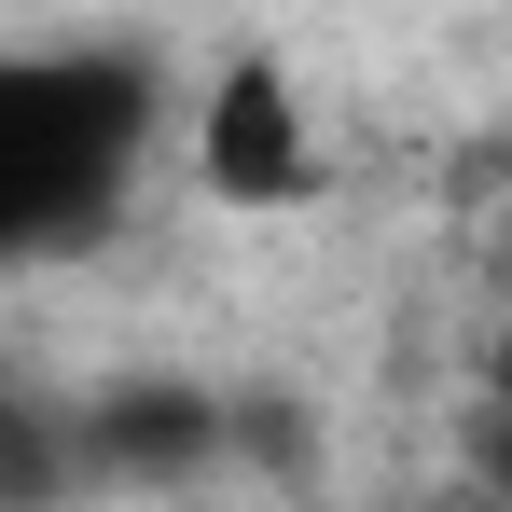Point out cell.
I'll list each match as a JSON object with an SVG mask.
<instances>
[{"label":"cell","instance_id":"6da1fadb","mask_svg":"<svg viewBox=\"0 0 512 512\" xmlns=\"http://www.w3.org/2000/svg\"><path fill=\"white\" fill-rule=\"evenodd\" d=\"M153 139V70L139 56H0V263L84 250L125 208Z\"/></svg>","mask_w":512,"mask_h":512},{"label":"cell","instance_id":"7a4b0ae2","mask_svg":"<svg viewBox=\"0 0 512 512\" xmlns=\"http://www.w3.org/2000/svg\"><path fill=\"white\" fill-rule=\"evenodd\" d=\"M194 180L222 194V208H305L319 194V125H305V97L277 56H236L208 111H194Z\"/></svg>","mask_w":512,"mask_h":512},{"label":"cell","instance_id":"3957f363","mask_svg":"<svg viewBox=\"0 0 512 512\" xmlns=\"http://www.w3.org/2000/svg\"><path fill=\"white\" fill-rule=\"evenodd\" d=\"M208 457H222V402L180 388V374L97 388L84 416H70V471H97V485H180V471H208Z\"/></svg>","mask_w":512,"mask_h":512},{"label":"cell","instance_id":"277c9868","mask_svg":"<svg viewBox=\"0 0 512 512\" xmlns=\"http://www.w3.org/2000/svg\"><path fill=\"white\" fill-rule=\"evenodd\" d=\"M56 485H70V416L0 388V499H56Z\"/></svg>","mask_w":512,"mask_h":512},{"label":"cell","instance_id":"5b68a950","mask_svg":"<svg viewBox=\"0 0 512 512\" xmlns=\"http://www.w3.org/2000/svg\"><path fill=\"white\" fill-rule=\"evenodd\" d=\"M499 402H512V333H499Z\"/></svg>","mask_w":512,"mask_h":512}]
</instances>
